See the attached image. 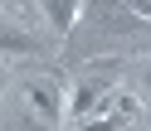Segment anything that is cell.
Segmentation results:
<instances>
[{
  "label": "cell",
  "mask_w": 151,
  "mask_h": 131,
  "mask_svg": "<svg viewBox=\"0 0 151 131\" xmlns=\"http://www.w3.org/2000/svg\"><path fill=\"white\" fill-rule=\"evenodd\" d=\"M83 34L93 39H132V34H151V20H141L127 0H83V20H78Z\"/></svg>",
  "instance_id": "1"
},
{
  "label": "cell",
  "mask_w": 151,
  "mask_h": 131,
  "mask_svg": "<svg viewBox=\"0 0 151 131\" xmlns=\"http://www.w3.org/2000/svg\"><path fill=\"white\" fill-rule=\"evenodd\" d=\"M117 68H122L117 58L88 63V68L73 78V88H68V117L88 121L93 112H107V97H112V88H117Z\"/></svg>",
  "instance_id": "2"
},
{
  "label": "cell",
  "mask_w": 151,
  "mask_h": 131,
  "mask_svg": "<svg viewBox=\"0 0 151 131\" xmlns=\"http://www.w3.org/2000/svg\"><path fill=\"white\" fill-rule=\"evenodd\" d=\"M24 102H29V107L39 112V121H49V126L63 117V88L54 78H29L24 83Z\"/></svg>",
  "instance_id": "3"
},
{
  "label": "cell",
  "mask_w": 151,
  "mask_h": 131,
  "mask_svg": "<svg viewBox=\"0 0 151 131\" xmlns=\"http://www.w3.org/2000/svg\"><path fill=\"white\" fill-rule=\"evenodd\" d=\"M39 10H44V20H49L54 34H68L83 20V0H39Z\"/></svg>",
  "instance_id": "4"
},
{
  "label": "cell",
  "mask_w": 151,
  "mask_h": 131,
  "mask_svg": "<svg viewBox=\"0 0 151 131\" xmlns=\"http://www.w3.org/2000/svg\"><path fill=\"white\" fill-rule=\"evenodd\" d=\"M127 112H132V102H127V107H117L112 117H98V121H78L73 131H122V121H127Z\"/></svg>",
  "instance_id": "5"
},
{
  "label": "cell",
  "mask_w": 151,
  "mask_h": 131,
  "mask_svg": "<svg viewBox=\"0 0 151 131\" xmlns=\"http://www.w3.org/2000/svg\"><path fill=\"white\" fill-rule=\"evenodd\" d=\"M15 53H39V44H34V39H24L15 24H5V58H15Z\"/></svg>",
  "instance_id": "6"
},
{
  "label": "cell",
  "mask_w": 151,
  "mask_h": 131,
  "mask_svg": "<svg viewBox=\"0 0 151 131\" xmlns=\"http://www.w3.org/2000/svg\"><path fill=\"white\" fill-rule=\"evenodd\" d=\"M137 88L146 92V102H151V58H141V63H137Z\"/></svg>",
  "instance_id": "7"
},
{
  "label": "cell",
  "mask_w": 151,
  "mask_h": 131,
  "mask_svg": "<svg viewBox=\"0 0 151 131\" xmlns=\"http://www.w3.org/2000/svg\"><path fill=\"white\" fill-rule=\"evenodd\" d=\"M127 5H132V10L141 15V20H151V0H127Z\"/></svg>",
  "instance_id": "8"
},
{
  "label": "cell",
  "mask_w": 151,
  "mask_h": 131,
  "mask_svg": "<svg viewBox=\"0 0 151 131\" xmlns=\"http://www.w3.org/2000/svg\"><path fill=\"white\" fill-rule=\"evenodd\" d=\"M5 5H20V0H5Z\"/></svg>",
  "instance_id": "9"
}]
</instances>
